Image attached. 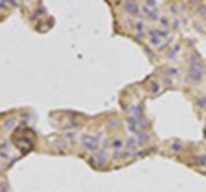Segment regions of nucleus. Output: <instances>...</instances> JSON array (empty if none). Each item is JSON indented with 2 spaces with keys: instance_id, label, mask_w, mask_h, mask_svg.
Returning <instances> with one entry per match:
<instances>
[{
  "instance_id": "obj_1",
  "label": "nucleus",
  "mask_w": 206,
  "mask_h": 192,
  "mask_svg": "<svg viewBox=\"0 0 206 192\" xmlns=\"http://www.w3.org/2000/svg\"><path fill=\"white\" fill-rule=\"evenodd\" d=\"M124 7H126V10H127V12H131V14H134V16H137V14H139V5H137L136 2H132V4H126V5H124Z\"/></svg>"
}]
</instances>
